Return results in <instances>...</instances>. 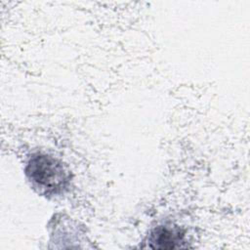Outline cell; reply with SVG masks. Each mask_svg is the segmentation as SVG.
I'll list each match as a JSON object with an SVG mask.
<instances>
[{"mask_svg":"<svg viewBox=\"0 0 250 250\" xmlns=\"http://www.w3.org/2000/svg\"><path fill=\"white\" fill-rule=\"evenodd\" d=\"M25 176L30 186L45 196H55L67 189L70 183V171L58 158L35 152L25 164Z\"/></svg>","mask_w":250,"mask_h":250,"instance_id":"1","label":"cell"},{"mask_svg":"<svg viewBox=\"0 0 250 250\" xmlns=\"http://www.w3.org/2000/svg\"><path fill=\"white\" fill-rule=\"evenodd\" d=\"M185 233L178 227L158 226L147 237V247L151 249L184 248Z\"/></svg>","mask_w":250,"mask_h":250,"instance_id":"2","label":"cell"}]
</instances>
